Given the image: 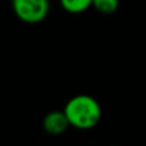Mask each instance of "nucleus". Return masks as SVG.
Here are the masks:
<instances>
[{"label":"nucleus","instance_id":"1","mask_svg":"<svg viewBox=\"0 0 146 146\" xmlns=\"http://www.w3.org/2000/svg\"><path fill=\"white\" fill-rule=\"evenodd\" d=\"M63 111L69 122V126L78 129L94 128L101 118L100 104L90 95L73 96L66 104Z\"/></svg>","mask_w":146,"mask_h":146},{"label":"nucleus","instance_id":"2","mask_svg":"<svg viewBox=\"0 0 146 146\" xmlns=\"http://www.w3.org/2000/svg\"><path fill=\"white\" fill-rule=\"evenodd\" d=\"M13 10L26 23H38L49 13V0H12Z\"/></svg>","mask_w":146,"mask_h":146},{"label":"nucleus","instance_id":"3","mask_svg":"<svg viewBox=\"0 0 146 146\" xmlns=\"http://www.w3.org/2000/svg\"><path fill=\"white\" fill-rule=\"evenodd\" d=\"M44 129L50 135H62L69 127V122L67 119L63 110H54L45 115L42 122Z\"/></svg>","mask_w":146,"mask_h":146},{"label":"nucleus","instance_id":"4","mask_svg":"<svg viewBox=\"0 0 146 146\" xmlns=\"http://www.w3.org/2000/svg\"><path fill=\"white\" fill-rule=\"evenodd\" d=\"M60 5L66 12L78 14L92 7V0H60Z\"/></svg>","mask_w":146,"mask_h":146},{"label":"nucleus","instance_id":"5","mask_svg":"<svg viewBox=\"0 0 146 146\" xmlns=\"http://www.w3.org/2000/svg\"><path fill=\"white\" fill-rule=\"evenodd\" d=\"M92 7L101 14H113L119 7V0H92Z\"/></svg>","mask_w":146,"mask_h":146}]
</instances>
